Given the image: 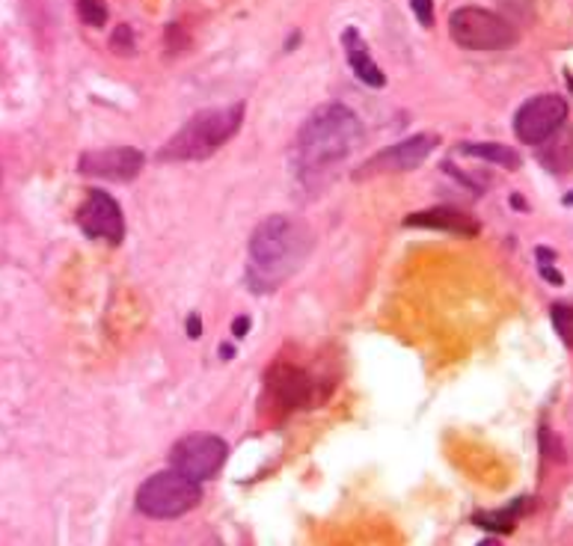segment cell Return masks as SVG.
Returning <instances> with one entry per match:
<instances>
[{"instance_id":"obj_19","label":"cell","mask_w":573,"mask_h":546,"mask_svg":"<svg viewBox=\"0 0 573 546\" xmlns=\"http://www.w3.org/2000/svg\"><path fill=\"white\" fill-rule=\"evenodd\" d=\"M413 12H416V18L423 27H431L434 24V0H411Z\"/></svg>"},{"instance_id":"obj_2","label":"cell","mask_w":573,"mask_h":546,"mask_svg":"<svg viewBox=\"0 0 573 546\" xmlns=\"http://www.w3.org/2000/svg\"><path fill=\"white\" fill-rule=\"evenodd\" d=\"M363 142V122L345 104H325L303 122L294 140L292 164L297 182L315 187L357 152Z\"/></svg>"},{"instance_id":"obj_11","label":"cell","mask_w":573,"mask_h":546,"mask_svg":"<svg viewBox=\"0 0 573 546\" xmlns=\"http://www.w3.org/2000/svg\"><path fill=\"white\" fill-rule=\"evenodd\" d=\"M404 226H413V229L452 232V235H464V238L478 235V220H473L470 214H464V211L449 206L425 208V211L407 214V218H404Z\"/></svg>"},{"instance_id":"obj_4","label":"cell","mask_w":573,"mask_h":546,"mask_svg":"<svg viewBox=\"0 0 573 546\" xmlns=\"http://www.w3.org/2000/svg\"><path fill=\"white\" fill-rule=\"evenodd\" d=\"M449 36L466 51H505L517 45V27L497 12L481 7H461L449 18Z\"/></svg>"},{"instance_id":"obj_15","label":"cell","mask_w":573,"mask_h":546,"mask_svg":"<svg viewBox=\"0 0 573 546\" xmlns=\"http://www.w3.org/2000/svg\"><path fill=\"white\" fill-rule=\"evenodd\" d=\"M461 152L490 161V164L505 166V170H517L520 166V154L509 149V146H497V142H461Z\"/></svg>"},{"instance_id":"obj_1","label":"cell","mask_w":573,"mask_h":546,"mask_svg":"<svg viewBox=\"0 0 573 546\" xmlns=\"http://www.w3.org/2000/svg\"><path fill=\"white\" fill-rule=\"evenodd\" d=\"M313 250L315 238L303 220L285 218V214L261 220L247 244L244 280H247L249 291L256 295L280 291L282 285L301 273Z\"/></svg>"},{"instance_id":"obj_16","label":"cell","mask_w":573,"mask_h":546,"mask_svg":"<svg viewBox=\"0 0 573 546\" xmlns=\"http://www.w3.org/2000/svg\"><path fill=\"white\" fill-rule=\"evenodd\" d=\"M526 505H529V499H517L511 508H502V511L497 513H476L473 523L487 529V532H493V535H509L511 529L517 525L520 513H523L520 508H526Z\"/></svg>"},{"instance_id":"obj_12","label":"cell","mask_w":573,"mask_h":546,"mask_svg":"<svg viewBox=\"0 0 573 546\" xmlns=\"http://www.w3.org/2000/svg\"><path fill=\"white\" fill-rule=\"evenodd\" d=\"M342 45H345V57H348V63H351V72L357 75V80H363V84L371 89L387 87V77H383L378 63L371 60L368 45L363 42V36H359L354 27H345V34H342Z\"/></svg>"},{"instance_id":"obj_18","label":"cell","mask_w":573,"mask_h":546,"mask_svg":"<svg viewBox=\"0 0 573 546\" xmlns=\"http://www.w3.org/2000/svg\"><path fill=\"white\" fill-rule=\"evenodd\" d=\"M77 12H81V18H84L89 27H101V24L108 22V7H105V0H77Z\"/></svg>"},{"instance_id":"obj_17","label":"cell","mask_w":573,"mask_h":546,"mask_svg":"<svg viewBox=\"0 0 573 546\" xmlns=\"http://www.w3.org/2000/svg\"><path fill=\"white\" fill-rule=\"evenodd\" d=\"M550 315L556 333H559L564 345L573 350V303H552Z\"/></svg>"},{"instance_id":"obj_23","label":"cell","mask_w":573,"mask_h":546,"mask_svg":"<svg viewBox=\"0 0 573 546\" xmlns=\"http://www.w3.org/2000/svg\"><path fill=\"white\" fill-rule=\"evenodd\" d=\"M564 206H573V194H568V197H564Z\"/></svg>"},{"instance_id":"obj_21","label":"cell","mask_w":573,"mask_h":546,"mask_svg":"<svg viewBox=\"0 0 573 546\" xmlns=\"http://www.w3.org/2000/svg\"><path fill=\"white\" fill-rule=\"evenodd\" d=\"M544 271V280H550V283L562 285V276H559V271H552V268H541Z\"/></svg>"},{"instance_id":"obj_10","label":"cell","mask_w":573,"mask_h":546,"mask_svg":"<svg viewBox=\"0 0 573 546\" xmlns=\"http://www.w3.org/2000/svg\"><path fill=\"white\" fill-rule=\"evenodd\" d=\"M146 164V154L134 146H113V149H98L84 152L77 161V170L89 178H108V182H131L137 178Z\"/></svg>"},{"instance_id":"obj_7","label":"cell","mask_w":573,"mask_h":546,"mask_svg":"<svg viewBox=\"0 0 573 546\" xmlns=\"http://www.w3.org/2000/svg\"><path fill=\"white\" fill-rule=\"evenodd\" d=\"M568 120V101L562 96H535L514 116V134L526 146H541Z\"/></svg>"},{"instance_id":"obj_3","label":"cell","mask_w":573,"mask_h":546,"mask_svg":"<svg viewBox=\"0 0 573 546\" xmlns=\"http://www.w3.org/2000/svg\"><path fill=\"white\" fill-rule=\"evenodd\" d=\"M244 122V104H229V108H208L184 122L175 137L163 142L158 161H206L211 154L227 146Z\"/></svg>"},{"instance_id":"obj_22","label":"cell","mask_w":573,"mask_h":546,"mask_svg":"<svg viewBox=\"0 0 573 546\" xmlns=\"http://www.w3.org/2000/svg\"><path fill=\"white\" fill-rule=\"evenodd\" d=\"M187 333H191V339H194V336H199V333H203V327H199V318H196V315H191V324H187Z\"/></svg>"},{"instance_id":"obj_8","label":"cell","mask_w":573,"mask_h":546,"mask_svg":"<svg viewBox=\"0 0 573 546\" xmlns=\"http://www.w3.org/2000/svg\"><path fill=\"white\" fill-rule=\"evenodd\" d=\"M440 146V137L437 134H416L411 140H401L383 152L371 154L366 164L359 166L354 178H371V175H387V173H407V170H416L419 164L428 161V154Z\"/></svg>"},{"instance_id":"obj_20","label":"cell","mask_w":573,"mask_h":546,"mask_svg":"<svg viewBox=\"0 0 573 546\" xmlns=\"http://www.w3.org/2000/svg\"><path fill=\"white\" fill-rule=\"evenodd\" d=\"M235 336H247L249 333V318H235Z\"/></svg>"},{"instance_id":"obj_14","label":"cell","mask_w":573,"mask_h":546,"mask_svg":"<svg viewBox=\"0 0 573 546\" xmlns=\"http://www.w3.org/2000/svg\"><path fill=\"white\" fill-rule=\"evenodd\" d=\"M559 132H562V128H559ZM559 132L547 140L550 146L541 152V164L547 166V170H552V173H568L573 166V134L559 137Z\"/></svg>"},{"instance_id":"obj_9","label":"cell","mask_w":573,"mask_h":546,"mask_svg":"<svg viewBox=\"0 0 573 546\" xmlns=\"http://www.w3.org/2000/svg\"><path fill=\"white\" fill-rule=\"evenodd\" d=\"M77 226L89 238H101L108 244H122L125 238V218H122L120 202L98 187L87 190V197L77 208Z\"/></svg>"},{"instance_id":"obj_5","label":"cell","mask_w":573,"mask_h":546,"mask_svg":"<svg viewBox=\"0 0 573 546\" xmlns=\"http://www.w3.org/2000/svg\"><path fill=\"white\" fill-rule=\"evenodd\" d=\"M203 499L199 484L191 479H184L182 472L167 470L151 475L141 484L137 491V508L151 520H175L196 508Z\"/></svg>"},{"instance_id":"obj_24","label":"cell","mask_w":573,"mask_h":546,"mask_svg":"<svg viewBox=\"0 0 573 546\" xmlns=\"http://www.w3.org/2000/svg\"><path fill=\"white\" fill-rule=\"evenodd\" d=\"M481 546H493V544H490V541H485V544H481Z\"/></svg>"},{"instance_id":"obj_13","label":"cell","mask_w":573,"mask_h":546,"mask_svg":"<svg viewBox=\"0 0 573 546\" xmlns=\"http://www.w3.org/2000/svg\"><path fill=\"white\" fill-rule=\"evenodd\" d=\"M271 386L273 395H280L289 407L309 405V398H313V383L306 381L297 369H280V372H273Z\"/></svg>"},{"instance_id":"obj_6","label":"cell","mask_w":573,"mask_h":546,"mask_svg":"<svg viewBox=\"0 0 573 546\" xmlns=\"http://www.w3.org/2000/svg\"><path fill=\"white\" fill-rule=\"evenodd\" d=\"M229 448L217 434H187L170 448V463L175 472H182L191 481L215 479L227 463Z\"/></svg>"}]
</instances>
